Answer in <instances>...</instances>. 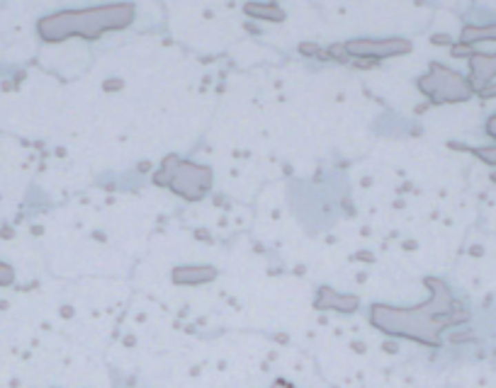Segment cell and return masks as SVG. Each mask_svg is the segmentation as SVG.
Masks as SVG:
<instances>
[{"label":"cell","instance_id":"cell-1","mask_svg":"<svg viewBox=\"0 0 496 388\" xmlns=\"http://www.w3.org/2000/svg\"><path fill=\"white\" fill-rule=\"evenodd\" d=\"M424 284L428 289V301L406 308L375 303L370 308L372 325L384 335L404 337V340H411V343L438 347L440 332L457 325V323H465L470 313L453 301L450 286L443 279L426 277Z\"/></svg>","mask_w":496,"mask_h":388},{"label":"cell","instance_id":"cell-2","mask_svg":"<svg viewBox=\"0 0 496 388\" xmlns=\"http://www.w3.org/2000/svg\"><path fill=\"white\" fill-rule=\"evenodd\" d=\"M134 22V8L122 6H103L85 8V10H63L44 17L37 25V32L44 41H63L71 36L83 39H98L110 30H124Z\"/></svg>","mask_w":496,"mask_h":388},{"label":"cell","instance_id":"cell-3","mask_svg":"<svg viewBox=\"0 0 496 388\" xmlns=\"http://www.w3.org/2000/svg\"><path fill=\"white\" fill-rule=\"evenodd\" d=\"M419 90L426 97H431V103H462L472 95V83L462 78L460 73L450 71V68L440 66V63H431L428 73L419 80Z\"/></svg>","mask_w":496,"mask_h":388},{"label":"cell","instance_id":"cell-4","mask_svg":"<svg viewBox=\"0 0 496 388\" xmlns=\"http://www.w3.org/2000/svg\"><path fill=\"white\" fill-rule=\"evenodd\" d=\"M158 184H168L173 192L185 197V200H202L209 192V187H212V173L202 168V165L183 163V160L176 158L171 175L158 180Z\"/></svg>","mask_w":496,"mask_h":388},{"label":"cell","instance_id":"cell-5","mask_svg":"<svg viewBox=\"0 0 496 388\" xmlns=\"http://www.w3.org/2000/svg\"><path fill=\"white\" fill-rule=\"evenodd\" d=\"M341 52L351 54L358 58H389L397 56V54H409L411 52V44L406 39H353L341 44Z\"/></svg>","mask_w":496,"mask_h":388},{"label":"cell","instance_id":"cell-6","mask_svg":"<svg viewBox=\"0 0 496 388\" xmlns=\"http://www.w3.org/2000/svg\"><path fill=\"white\" fill-rule=\"evenodd\" d=\"M360 306V299L353 294H338L331 286H321L319 297L314 301L316 311H338V313H355Z\"/></svg>","mask_w":496,"mask_h":388},{"label":"cell","instance_id":"cell-7","mask_svg":"<svg viewBox=\"0 0 496 388\" xmlns=\"http://www.w3.org/2000/svg\"><path fill=\"white\" fill-rule=\"evenodd\" d=\"M217 277V270L207 265H190V267H176L173 270V281L176 284H205Z\"/></svg>","mask_w":496,"mask_h":388},{"label":"cell","instance_id":"cell-8","mask_svg":"<svg viewBox=\"0 0 496 388\" xmlns=\"http://www.w3.org/2000/svg\"><path fill=\"white\" fill-rule=\"evenodd\" d=\"M472 66V76H475V80H494L496 78V54H489V56H484V54H477V56H472L470 61Z\"/></svg>","mask_w":496,"mask_h":388},{"label":"cell","instance_id":"cell-9","mask_svg":"<svg viewBox=\"0 0 496 388\" xmlns=\"http://www.w3.org/2000/svg\"><path fill=\"white\" fill-rule=\"evenodd\" d=\"M465 44H475V41H496V25L489 27H465L460 34Z\"/></svg>","mask_w":496,"mask_h":388},{"label":"cell","instance_id":"cell-10","mask_svg":"<svg viewBox=\"0 0 496 388\" xmlns=\"http://www.w3.org/2000/svg\"><path fill=\"white\" fill-rule=\"evenodd\" d=\"M243 10H246L248 15L258 17V20H273V22L285 20L282 8H278V6H246Z\"/></svg>","mask_w":496,"mask_h":388},{"label":"cell","instance_id":"cell-11","mask_svg":"<svg viewBox=\"0 0 496 388\" xmlns=\"http://www.w3.org/2000/svg\"><path fill=\"white\" fill-rule=\"evenodd\" d=\"M486 131H489V136L496 138V114L486 122ZM477 155H479L482 160H486V163H496V146L494 149H479Z\"/></svg>","mask_w":496,"mask_h":388},{"label":"cell","instance_id":"cell-12","mask_svg":"<svg viewBox=\"0 0 496 388\" xmlns=\"http://www.w3.org/2000/svg\"><path fill=\"white\" fill-rule=\"evenodd\" d=\"M15 281V272H12L10 265H6V262H0V286H8Z\"/></svg>","mask_w":496,"mask_h":388},{"label":"cell","instance_id":"cell-13","mask_svg":"<svg viewBox=\"0 0 496 388\" xmlns=\"http://www.w3.org/2000/svg\"><path fill=\"white\" fill-rule=\"evenodd\" d=\"M273 388H295V386H292V383H287L285 378H278V381L273 383Z\"/></svg>","mask_w":496,"mask_h":388},{"label":"cell","instance_id":"cell-14","mask_svg":"<svg viewBox=\"0 0 496 388\" xmlns=\"http://www.w3.org/2000/svg\"><path fill=\"white\" fill-rule=\"evenodd\" d=\"M353 349H355V352H365V347H362V343H353Z\"/></svg>","mask_w":496,"mask_h":388},{"label":"cell","instance_id":"cell-15","mask_svg":"<svg viewBox=\"0 0 496 388\" xmlns=\"http://www.w3.org/2000/svg\"><path fill=\"white\" fill-rule=\"evenodd\" d=\"M494 180H496V175H494Z\"/></svg>","mask_w":496,"mask_h":388}]
</instances>
